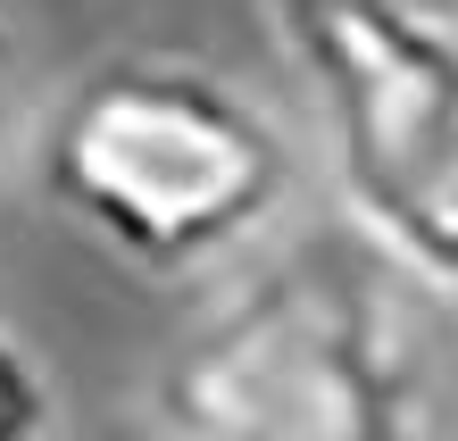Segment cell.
Returning a JSON list of instances; mask_svg holds the SVG:
<instances>
[{
	"mask_svg": "<svg viewBox=\"0 0 458 441\" xmlns=\"http://www.w3.org/2000/svg\"><path fill=\"white\" fill-rule=\"evenodd\" d=\"M259 17L350 233L458 309V17L434 0H259Z\"/></svg>",
	"mask_w": 458,
	"mask_h": 441,
	"instance_id": "3957f363",
	"label": "cell"
},
{
	"mask_svg": "<svg viewBox=\"0 0 458 441\" xmlns=\"http://www.w3.org/2000/svg\"><path fill=\"white\" fill-rule=\"evenodd\" d=\"M158 441H167V433H158Z\"/></svg>",
	"mask_w": 458,
	"mask_h": 441,
	"instance_id": "8992f818",
	"label": "cell"
},
{
	"mask_svg": "<svg viewBox=\"0 0 458 441\" xmlns=\"http://www.w3.org/2000/svg\"><path fill=\"white\" fill-rule=\"evenodd\" d=\"M34 175L92 250L150 284H208L267 250L301 150L242 75L183 50H117L67 75L34 125Z\"/></svg>",
	"mask_w": 458,
	"mask_h": 441,
	"instance_id": "6da1fadb",
	"label": "cell"
},
{
	"mask_svg": "<svg viewBox=\"0 0 458 441\" xmlns=\"http://www.w3.org/2000/svg\"><path fill=\"white\" fill-rule=\"evenodd\" d=\"M0 67H9V0H0Z\"/></svg>",
	"mask_w": 458,
	"mask_h": 441,
	"instance_id": "5b68a950",
	"label": "cell"
},
{
	"mask_svg": "<svg viewBox=\"0 0 458 441\" xmlns=\"http://www.w3.org/2000/svg\"><path fill=\"white\" fill-rule=\"evenodd\" d=\"M59 433V383L34 358V342L0 325V441H50Z\"/></svg>",
	"mask_w": 458,
	"mask_h": 441,
	"instance_id": "277c9868",
	"label": "cell"
},
{
	"mask_svg": "<svg viewBox=\"0 0 458 441\" xmlns=\"http://www.w3.org/2000/svg\"><path fill=\"white\" fill-rule=\"evenodd\" d=\"M167 441H434L442 375L417 292L350 250H259L208 284L150 375Z\"/></svg>",
	"mask_w": 458,
	"mask_h": 441,
	"instance_id": "7a4b0ae2",
	"label": "cell"
}]
</instances>
